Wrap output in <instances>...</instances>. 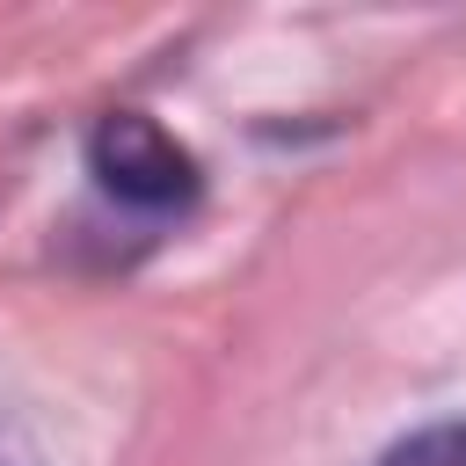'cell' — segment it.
Instances as JSON below:
<instances>
[{
	"label": "cell",
	"mask_w": 466,
	"mask_h": 466,
	"mask_svg": "<svg viewBox=\"0 0 466 466\" xmlns=\"http://www.w3.org/2000/svg\"><path fill=\"white\" fill-rule=\"evenodd\" d=\"M87 160H95L102 189H116L124 204H182V197L197 189L189 146H182L175 131H160L153 116H138V109L102 116L95 138H87Z\"/></svg>",
	"instance_id": "6da1fadb"
},
{
	"label": "cell",
	"mask_w": 466,
	"mask_h": 466,
	"mask_svg": "<svg viewBox=\"0 0 466 466\" xmlns=\"http://www.w3.org/2000/svg\"><path fill=\"white\" fill-rule=\"evenodd\" d=\"M379 466H466V422H430V430H408Z\"/></svg>",
	"instance_id": "7a4b0ae2"
}]
</instances>
